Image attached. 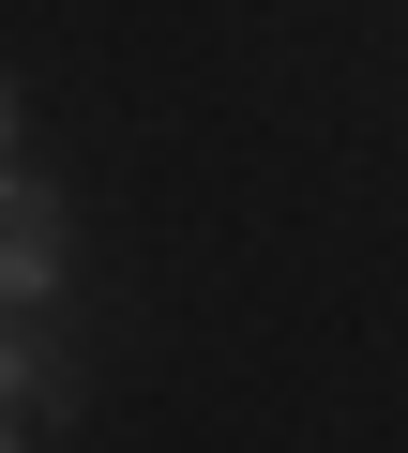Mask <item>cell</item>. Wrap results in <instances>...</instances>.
<instances>
[{"label": "cell", "instance_id": "6da1fadb", "mask_svg": "<svg viewBox=\"0 0 408 453\" xmlns=\"http://www.w3.org/2000/svg\"><path fill=\"white\" fill-rule=\"evenodd\" d=\"M76 423V348H46V318H0V453H46Z\"/></svg>", "mask_w": 408, "mask_h": 453}, {"label": "cell", "instance_id": "7a4b0ae2", "mask_svg": "<svg viewBox=\"0 0 408 453\" xmlns=\"http://www.w3.org/2000/svg\"><path fill=\"white\" fill-rule=\"evenodd\" d=\"M46 303H61V196L0 166V318H46Z\"/></svg>", "mask_w": 408, "mask_h": 453}, {"label": "cell", "instance_id": "3957f363", "mask_svg": "<svg viewBox=\"0 0 408 453\" xmlns=\"http://www.w3.org/2000/svg\"><path fill=\"white\" fill-rule=\"evenodd\" d=\"M0 166H16V76H0Z\"/></svg>", "mask_w": 408, "mask_h": 453}]
</instances>
